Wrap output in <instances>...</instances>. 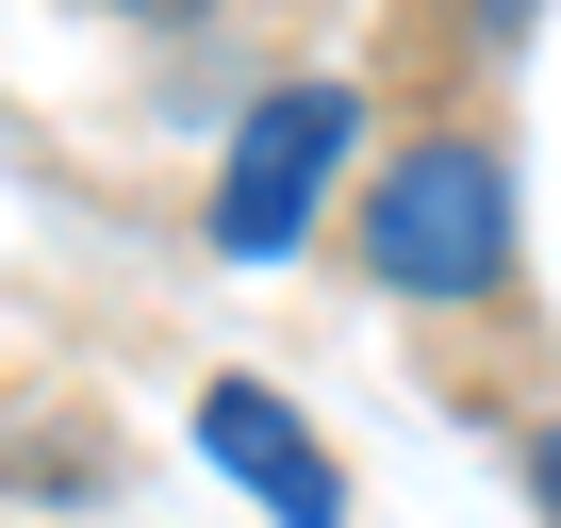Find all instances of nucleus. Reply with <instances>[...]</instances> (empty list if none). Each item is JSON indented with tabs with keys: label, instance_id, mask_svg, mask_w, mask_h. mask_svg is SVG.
Wrapping results in <instances>:
<instances>
[{
	"label": "nucleus",
	"instance_id": "1",
	"mask_svg": "<svg viewBox=\"0 0 561 528\" xmlns=\"http://www.w3.org/2000/svg\"><path fill=\"white\" fill-rule=\"evenodd\" d=\"M364 282L380 298H495L512 282V149L495 133H430L380 165L364 198Z\"/></svg>",
	"mask_w": 561,
	"mask_h": 528
},
{
	"label": "nucleus",
	"instance_id": "2",
	"mask_svg": "<svg viewBox=\"0 0 561 528\" xmlns=\"http://www.w3.org/2000/svg\"><path fill=\"white\" fill-rule=\"evenodd\" d=\"M347 133H364V100L347 83H280V100H248V133H231V165H215V248H298L314 231V198L347 182Z\"/></svg>",
	"mask_w": 561,
	"mask_h": 528
},
{
	"label": "nucleus",
	"instance_id": "3",
	"mask_svg": "<svg viewBox=\"0 0 561 528\" xmlns=\"http://www.w3.org/2000/svg\"><path fill=\"white\" fill-rule=\"evenodd\" d=\"M198 446H215V462H231V479H248L280 528H347L331 446H298V429H280V397H264V380H215V397H198Z\"/></svg>",
	"mask_w": 561,
	"mask_h": 528
},
{
	"label": "nucleus",
	"instance_id": "4",
	"mask_svg": "<svg viewBox=\"0 0 561 528\" xmlns=\"http://www.w3.org/2000/svg\"><path fill=\"white\" fill-rule=\"evenodd\" d=\"M528 495H545V512H561V413H545V429H528Z\"/></svg>",
	"mask_w": 561,
	"mask_h": 528
}]
</instances>
